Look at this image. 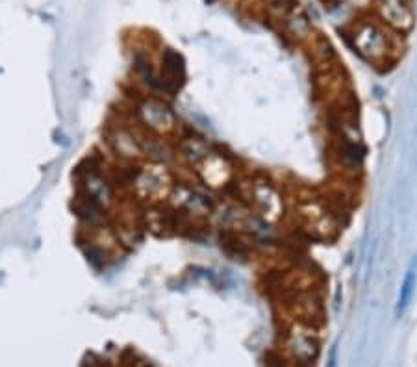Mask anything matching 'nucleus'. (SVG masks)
Listing matches in <instances>:
<instances>
[{"mask_svg": "<svg viewBox=\"0 0 417 367\" xmlns=\"http://www.w3.org/2000/svg\"><path fill=\"white\" fill-rule=\"evenodd\" d=\"M399 37L401 35L386 28L377 17L358 20L349 32V41L353 49L375 67L392 65L397 61L399 54L402 52L399 47Z\"/></svg>", "mask_w": 417, "mask_h": 367, "instance_id": "obj_1", "label": "nucleus"}, {"mask_svg": "<svg viewBox=\"0 0 417 367\" xmlns=\"http://www.w3.org/2000/svg\"><path fill=\"white\" fill-rule=\"evenodd\" d=\"M321 354V334L313 323L294 321L284 330L280 342L282 367H313Z\"/></svg>", "mask_w": 417, "mask_h": 367, "instance_id": "obj_2", "label": "nucleus"}, {"mask_svg": "<svg viewBox=\"0 0 417 367\" xmlns=\"http://www.w3.org/2000/svg\"><path fill=\"white\" fill-rule=\"evenodd\" d=\"M245 197L250 208L265 223L277 224L286 215V200H284L282 189L267 176L256 174L254 179L248 180L245 184Z\"/></svg>", "mask_w": 417, "mask_h": 367, "instance_id": "obj_3", "label": "nucleus"}, {"mask_svg": "<svg viewBox=\"0 0 417 367\" xmlns=\"http://www.w3.org/2000/svg\"><path fill=\"white\" fill-rule=\"evenodd\" d=\"M197 173H199L204 186L210 189L229 188L234 184L236 176H238V171H236V165H234L232 160L226 154L217 152V150L210 152L208 158L197 167Z\"/></svg>", "mask_w": 417, "mask_h": 367, "instance_id": "obj_4", "label": "nucleus"}, {"mask_svg": "<svg viewBox=\"0 0 417 367\" xmlns=\"http://www.w3.org/2000/svg\"><path fill=\"white\" fill-rule=\"evenodd\" d=\"M138 119L147 132L155 136L167 134L176 126L173 109L156 97H149L138 106Z\"/></svg>", "mask_w": 417, "mask_h": 367, "instance_id": "obj_5", "label": "nucleus"}, {"mask_svg": "<svg viewBox=\"0 0 417 367\" xmlns=\"http://www.w3.org/2000/svg\"><path fill=\"white\" fill-rule=\"evenodd\" d=\"M377 19L386 28L399 35H404L413 28L416 16H413L412 6L404 0H377Z\"/></svg>", "mask_w": 417, "mask_h": 367, "instance_id": "obj_6", "label": "nucleus"}, {"mask_svg": "<svg viewBox=\"0 0 417 367\" xmlns=\"http://www.w3.org/2000/svg\"><path fill=\"white\" fill-rule=\"evenodd\" d=\"M171 204L176 212L195 215V217H206L214 212V203L208 195H204L203 191L191 188V186H184V184L174 186L171 189Z\"/></svg>", "mask_w": 417, "mask_h": 367, "instance_id": "obj_7", "label": "nucleus"}, {"mask_svg": "<svg viewBox=\"0 0 417 367\" xmlns=\"http://www.w3.org/2000/svg\"><path fill=\"white\" fill-rule=\"evenodd\" d=\"M130 184H132L135 188V191H138L139 195H143V197H150V195L173 189L167 169L159 164L149 165V167H138V171L134 173Z\"/></svg>", "mask_w": 417, "mask_h": 367, "instance_id": "obj_8", "label": "nucleus"}, {"mask_svg": "<svg viewBox=\"0 0 417 367\" xmlns=\"http://www.w3.org/2000/svg\"><path fill=\"white\" fill-rule=\"evenodd\" d=\"M280 26H282L284 35L289 37V40L297 41V43H301V41H308L313 35L312 20L306 16V11L301 10L298 6H295L294 10L284 17Z\"/></svg>", "mask_w": 417, "mask_h": 367, "instance_id": "obj_9", "label": "nucleus"}, {"mask_svg": "<svg viewBox=\"0 0 417 367\" xmlns=\"http://www.w3.org/2000/svg\"><path fill=\"white\" fill-rule=\"evenodd\" d=\"M179 156L184 160L189 167H199L204 160L208 158L210 152H212V147L204 138L200 136H186V138L180 139L179 149H176Z\"/></svg>", "mask_w": 417, "mask_h": 367, "instance_id": "obj_10", "label": "nucleus"}, {"mask_svg": "<svg viewBox=\"0 0 417 367\" xmlns=\"http://www.w3.org/2000/svg\"><path fill=\"white\" fill-rule=\"evenodd\" d=\"M184 82V61L176 52L167 50L164 56V65H162V80L159 84L164 90H180Z\"/></svg>", "mask_w": 417, "mask_h": 367, "instance_id": "obj_11", "label": "nucleus"}, {"mask_svg": "<svg viewBox=\"0 0 417 367\" xmlns=\"http://www.w3.org/2000/svg\"><path fill=\"white\" fill-rule=\"evenodd\" d=\"M336 154H338L339 164H342V167L345 169V171H353L354 173V171H358V169L362 167L363 149L358 139L351 138V136L347 134H343L342 138H339Z\"/></svg>", "mask_w": 417, "mask_h": 367, "instance_id": "obj_12", "label": "nucleus"}, {"mask_svg": "<svg viewBox=\"0 0 417 367\" xmlns=\"http://www.w3.org/2000/svg\"><path fill=\"white\" fill-rule=\"evenodd\" d=\"M295 0H267V6H265V13L269 16L271 20H278L282 23V19L288 16L289 11L295 8Z\"/></svg>", "mask_w": 417, "mask_h": 367, "instance_id": "obj_13", "label": "nucleus"}, {"mask_svg": "<svg viewBox=\"0 0 417 367\" xmlns=\"http://www.w3.org/2000/svg\"><path fill=\"white\" fill-rule=\"evenodd\" d=\"M416 288V277L413 273H408L406 278H404V284L401 288V297H399V310H404L408 304V301L412 299V291Z\"/></svg>", "mask_w": 417, "mask_h": 367, "instance_id": "obj_14", "label": "nucleus"}, {"mask_svg": "<svg viewBox=\"0 0 417 367\" xmlns=\"http://www.w3.org/2000/svg\"><path fill=\"white\" fill-rule=\"evenodd\" d=\"M325 4H330V2H338V0H323Z\"/></svg>", "mask_w": 417, "mask_h": 367, "instance_id": "obj_15", "label": "nucleus"}, {"mask_svg": "<svg viewBox=\"0 0 417 367\" xmlns=\"http://www.w3.org/2000/svg\"><path fill=\"white\" fill-rule=\"evenodd\" d=\"M404 2H408V4H412V2H413V0H404Z\"/></svg>", "mask_w": 417, "mask_h": 367, "instance_id": "obj_16", "label": "nucleus"}]
</instances>
